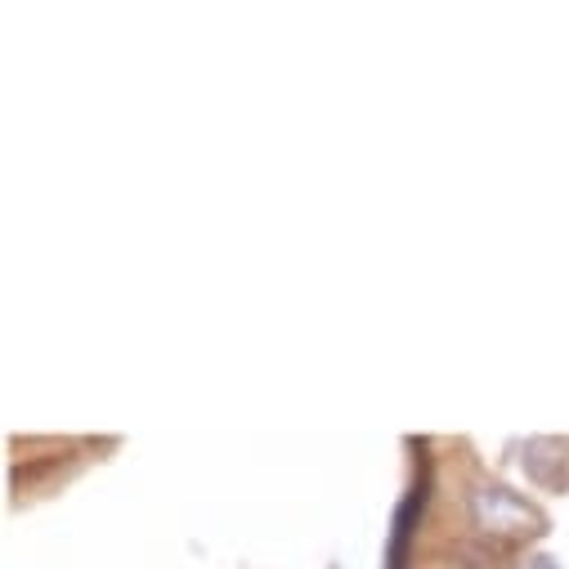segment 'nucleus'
<instances>
[{
  "label": "nucleus",
  "mask_w": 569,
  "mask_h": 569,
  "mask_svg": "<svg viewBox=\"0 0 569 569\" xmlns=\"http://www.w3.org/2000/svg\"><path fill=\"white\" fill-rule=\"evenodd\" d=\"M471 511H476L480 529H489V533H520V529H529L538 520L529 511V502H520L511 489H493V485L471 493Z\"/></svg>",
  "instance_id": "f257e3e1"
},
{
  "label": "nucleus",
  "mask_w": 569,
  "mask_h": 569,
  "mask_svg": "<svg viewBox=\"0 0 569 569\" xmlns=\"http://www.w3.org/2000/svg\"><path fill=\"white\" fill-rule=\"evenodd\" d=\"M453 569H493V560H489L480 547H458V556H453Z\"/></svg>",
  "instance_id": "7ed1b4c3"
},
{
  "label": "nucleus",
  "mask_w": 569,
  "mask_h": 569,
  "mask_svg": "<svg viewBox=\"0 0 569 569\" xmlns=\"http://www.w3.org/2000/svg\"><path fill=\"white\" fill-rule=\"evenodd\" d=\"M565 462H569V445H560V440H529L525 445V471L538 485H556Z\"/></svg>",
  "instance_id": "f03ea898"
},
{
  "label": "nucleus",
  "mask_w": 569,
  "mask_h": 569,
  "mask_svg": "<svg viewBox=\"0 0 569 569\" xmlns=\"http://www.w3.org/2000/svg\"><path fill=\"white\" fill-rule=\"evenodd\" d=\"M529 569H556V565H551L547 556H538V560H529Z\"/></svg>",
  "instance_id": "20e7f679"
}]
</instances>
